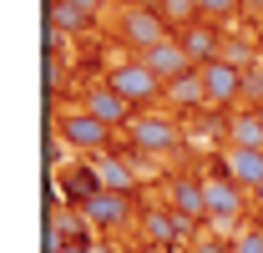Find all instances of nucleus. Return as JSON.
I'll list each match as a JSON object with an SVG mask.
<instances>
[{"mask_svg": "<svg viewBox=\"0 0 263 253\" xmlns=\"http://www.w3.org/2000/svg\"><path fill=\"white\" fill-rule=\"evenodd\" d=\"M41 76H46V92L51 96L61 92V61H56V56H46V71H41Z\"/></svg>", "mask_w": 263, "mask_h": 253, "instance_id": "nucleus-22", "label": "nucleus"}, {"mask_svg": "<svg viewBox=\"0 0 263 253\" xmlns=\"http://www.w3.org/2000/svg\"><path fill=\"white\" fill-rule=\"evenodd\" d=\"M106 86H117V92L127 96L137 112H142V106H152V101L167 92V81L157 76V71H147V61H127V66H117V71L106 76Z\"/></svg>", "mask_w": 263, "mask_h": 253, "instance_id": "nucleus-2", "label": "nucleus"}, {"mask_svg": "<svg viewBox=\"0 0 263 253\" xmlns=\"http://www.w3.org/2000/svg\"><path fill=\"white\" fill-rule=\"evenodd\" d=\"M147 253H172V248H157V243H147Z\"/></svg>", "mask_w": 263, "mask_h": 253, "instance_id": "nucleus-26", "label": "nucleus"}, {"mask_svg": "<svg viewBox=\"0 0 263 253\" xmlns=\"http://www.w3.org/2000/svg\"><path fill=\"white\" fill-rule=\"evenodd\" d=\"M243 0H197V15H208V21H223V15H233Z\"/></svg>", "mask_w": 263, "mask_h": 253, "instance_id": "nucleus-20", "label": "nucleus"}, {"mask_svg": "<svg viewBox=\"0 0 263 253\" xmlns=\"http://www.w3.org/2000/svg\"><path fill=\"white\" fill-rule=\"evenodd\" d=\"M258 117H263V106H258Z\"/></svg>", "mask_w": 263, "mask_h": 253, "instance_id": "nucleus-27", "label": "nucleus"}, {"mask_svg": "<svg viewBox=\"0 0 263 253\" xmlns=\"http://www.w3.org/2000/svg\"><path fill=\"white\" fill-rule=\"evenodd\" d=\"M223 172L238 188H263V147H228L223 152Z\"/></svg>", "mask_w": 263, "mask_h": 253, "instance_id": "nucleus-12", "label": "nucleus"}, {"mask_svg": "<svg viewBox=\"0 0 263 253\" xmlns=\"http://www.w3.org/2000/svg\"><path fill=\"white\" fill-rule=\"evenodd\" d=\"M137 223H142V243H157V248H172V243H182V238L193 233V218H182L172 203H162V208H142Z\"/></svg>", "mask_w": 263, "mask_h": 253, "instance_id": "nucleus-3", "label": "nucleus"}, {"mask_svg": "<svg viewBox=\"0 0 263 253\" xmlns=\"http://www.w3.org/2000/svg\"><path fill=\"white\" fill-rule=\"evenodd\" d=\"M56 127H61V142H71L76 152H101V147L111 142V127H106V122H97L86 106H81V112H66Z\"/></svg>", "mask_w": 263, "mask_h": 253, "instance_id": "nucleus-5", "label": "nucleus"}, {"mask_svg": "<svg viewBox=\"0 0 263 253\" xmlns=\"http://www.w3.org/2000/svg\"><path fill=\"white\" fill-rule=\"evenodd\" d=\"M97 188H106V192H137V177H142V167H132V162H122V157H101L97 167Z\"/></svg>", "mask_w": 263, "mask_h": 253, "instance_id": "nucleus-14", "label": "nucleus"}, {"mask_svg": "<svg viewBox=\"0 0 263 253\" xmlns=\"http://www.w3.org/2000/svg\"><path fill=\"white\" fill-rule=\"evenodd\" d=\"M127 142L137 157H162L177 147V122L172 117H157V112H137L127 127Z\"/></svg>", "mask_w": 263, "mask_h": 253, "instance_id": "nucleus-1", "label": "nucleus"}, {"mask_svg": "<svg viewBox=\"0 0 263 253\" xmlns=\"http://www.w3.org/2000/svg\"><path fill=\"white\" fill-rule=\"evenodd\" d=\"M61 253H91V248H86V243H66Z\"/></svg>", "mask_w": 263, "mask_h": 253, "instance_id": "nucleus-24", "label": "nucleus"}, {"mask_svg": "<svg viewBox=\"0 0 263 253\" xmlns=\"http://www.w3.org/2000/svg\"><path fill=\"white\" fill-rule=\"evenodd\" d=\"M56 31L66 35H76V31H86L91 21H97V10H81V5H66V0H51V15H46Z\"/></svg>", "mask_w": 263, "mask_h": 253, "instance_id": "nucleus-16", "label": "nucleus"}, {"mask_svg": "<svg viewBox=\"0 0 263 253\" xmlns=\"http://www.w3.org/2000/svg\"><path fill=\"white\" fill-rule=\"evenodd\" d=\"M81 208H86V223H91V228H101V233H111V228H127V223L137 218L127 192H106V188H97L86 203H81Z\"/></svg>", "mask_w": 263, "mask_h": 253, "instance_id": "nucleus-6", "label": "nucleus"}, {"mask_svg": "<svg viewBox=\"0 0 263 253\" xmlns=\"http://www.w3.org/2000/svg\"><path fill=\"white\" fill-rule=\"evenodd\" d=\"M167 203L182 213V218H208V192H202V177H193V172H182V177H172L167 183Z\"/></svg>", "mask_w": 263, "mask_h": 253, "instance_id": "nucleus-11", "label": "nucleus"}, {"mask_svg": "<svg viewBox=\"0 0 263 253\" xmlns=\"http://www.w3.org/2000/svg\"><path fill=\"white\" fill-rule=\"evenodd\" d=\"M243 101H248L253 112H258V106H263V66H253V71L243 76Z\"/></svg>", "mask_w": 263, "mask_h": 253, "instance_id": "nucleus-19", "label": "nucleus"}, {"mask_svg": "<svg viewBox=\"0 0 263 253\" xmlns=\"http://www.w3.org/2000/svg\"><path fill=\"white\" fill-rule=\"evenodd\" d=\"M177 41L187 46V56H193V66H208L223 56V35H218V26H187V31H177Z\"/></svg>", "mask_w": 263, "mask_h": 253, "instance_id": "nucleus-13", "label": "nucleus"}, {"mask_svg": "<svg viewBox=\"0 0 263 253\" xmlns=\"http://www.w3.org/2000/svg\"><path fill=\"white\" fill-rule=\"evenodd\" d=\"M233 253H263V228H253V233H243V238L233 243Z\"/></svg>", "mask_w": 263, "mask_h": 253, "instance_id": "nucleus-21", "label": "nucleus"}, {"mask_svg": "<svg viewBox=\"0 0 263 253\" xmlns=\"http://www.w3.org/2000/svg\"><path fill=\"white\" fill-rule=\"evenodd\" d=\"M66 5H81V10H101L106 0H66Z\"/></svg>", "mask_w": 263, "mask_h": 253, "instance_id": "nucleus-23", "label": "nucleus"}, {"mask_svg": "<svg viewBox=\"0 0 263 253\" xmlns=\"http://www.w3.org/2000/svg\"><path fill=\"white\" fill-rule=\"evenodd\" d=\"M228 147H263V117L258 112H243L228 127Z\"/></svg>", "mask_w": 263, "mask_h": 253, "instance_id": "nucleus-17", "label": "nucleus"}, {"mask_svg": "<svg viewBox=\"0 0 263 253\" xmlns=\"http://www.w3.org/2000/svg\"><path fill=\"white\" fill-rule=\"evenodd\" d=\"M137 61H147V71H157L162 81H177L182 71H193V56H187V46H182L177 35H167L162 46H152V51H142Z\"/></svg>", "mask_w": 263, "mask_h": 253, "instance_id": "nucleus-10", "label": "nucleus"}, {"mask_svg": "<svg viewBox=\"0 0 263 253\" xmlns=\"http://www.w3.org/2000/svg\"><path fill=\"white\" fill-rule=\"evenodd\" d=\"M243 76H248V71H238V66H228V61H208L202 66L208 106H233V101H243Z\"/></svg>", "mask_w": 263, "mask_h": 253, "instance_id": "nucleus-8", "label": "nucleus"}, {"mask_svg": "<svg viewBox=\"0 0 263 253\" xmlns=\"http://www.w3.org/2000/svg\"><path fill=\"white\" fill-rule=\"evenodd\" d=\"M202 192H208V218L218 223V233H223L243 213V188L233 183L228 172H218V177H202Z\"/></svg>", "mask_w": 263, "mask_h": 253, "instance_id": "nucleus-7", "label": "nucleus"}, {"mask_svg": "<svg viewBox=\"0 0 263 253\" xmlns=\"http://www.w3.org/2000/svg\"><path fill=\"white\" fill-rule=\"evenodd\" d=\"M117 253H147V243H127V248H117Z\"/></svg>", "mask_w": 263, "mask_h": 253, "instance_id": "nucleus-25", "label": "nucleus"}, {"mask_svg": "<svg viewBox=\"0 0 263 253\" xmlns=\"http://www.w3.org/2000/svg\"><path fill=\"white\" fill-rule=\"evenodd\" d=\"M218 61L238 66V71H253V66H258V56H253V46H248V41H223V56H218Z\"/></svg>", "mask_w": 263, "mask_h": 253, "instance_id": "nucleus-18", "label": "nucleus"}, {"mask_svg": "<svg viewBox=\"0 0 263 253\" xmlns=\"http://www.w3.org/2000/svg\"><path fill=\"white\" fill-rule=\"evenodd\" d=\"M167 101L172 106H182V112H193V106H208V86H202V66H193V71H182L177 81H167Z\"/></svg>", "mask_w": 263, "mask_h": 253, "instance_id": "nucleus-15", "label": "nucleus"}, {"mask_svg": "<svg viewBox=\"0 0 263 253\" xmlns=\"http://www.w3.org/2000/svg\"><path fill=\"white\" fill-rule=\"evenodd\" d=\"M86 112H91L97 122H106L111 132H117V127H132V117H137V106H132V101L117 92V86H106V81L86 92Z\"/></svg>", "mask_w": 263, "mask_h": 253, "instance_id": "nucleus-9", "label": "nucleus"}, {"mask_svg": "<svg viewBox=\"0 0 263 253\" xmlns=\"http://www.w3.org/2000/svg\"><path fill=\"white\" fill-rule=\"evenodd\" d=\"M122 41L127 46H137V51H152V46H162L167 41V21H162V10L157 5H127L122 10Z\"/></svg>", "mask_w": 263, "mask_h": 253, "instance_id": "nucleus-4", "label": "nucleus"}]
</instances>
